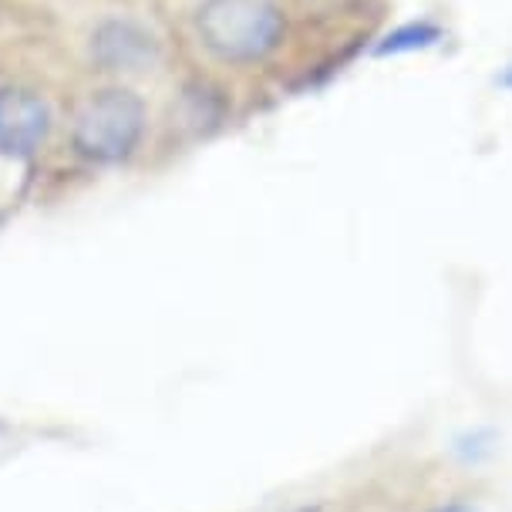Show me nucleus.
Segmentation results:
<instances>
[{"label": "nucleus", "instance_id": "f03ea898", "mask_svg": "<svg viewBox=\"0 0 512 512\" xmlns=\"http://www.w3.org/2000/svg\"><path fill=\"white\" fill-rule=\"evenodd\" d=\"M152 135V102L122 81H81L64 132V152L88 169H122L145 152Z\"/></svg>", "mask_w": 512, "mask_h": 512}, {"label": "nucleus", "instance_id": "7ed1b4c3", "mask_svg": "<svg viewBox=\"0 0 512 512\" xmlns=\"http://www.w3.org/2000/svg\"><path fill=\"white\" fill-rule=\"evenodd\" d=\"M287 17L277 0H196L189 38L213 64L256 68L280 51Z\"/></svg>", "mask_w": 512, "mask_h": 512}, {"label": "nucleus", "instance_id": "f257e3e1", "mask_svg": "<svg viewBox=\"0 0 512 512\" xmlns=\"http://www.w3.org/2000/svg\"><path fill=\"white\" fill-rule=\"evenodd\" d=\"M85 81L71 27L54 0H0V155L38 162L64 149Z\"/></svg>", "mask_w": 512, "mask_h": 512}, {"label": "nucleus", "instance_id": "39448f33", "mask_svg": "<svg viewBox=\"0 0 512 512\" xmlns=\"http://www.w3.org/2000/svg\"><path fill=\"white\" fill-rule=\"evenodd\" d=\"M287 512H324V506H320V502H304V506H294Z\"/></svg>", "mask_w": 512, "mask_h": 512}, {"label": "nucleus", "instance_id": "20e7f679", "mask_svg": "<svg viewBox=\"0 0 512 512\" xmlns=\"http://www.w3.org/2000/svg\"><path fill=\"white\" fill-rule=\"evenodd\" d=\"M435 512H475L472 506H462V502H448V506H438Z\"/></svg>", "mask_w": 512, "mask_h": 512}]
</instances>
